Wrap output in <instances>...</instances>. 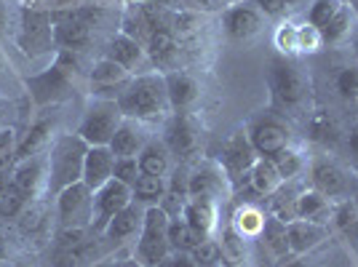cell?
<instances>
[{"instance_id":"obj_1","label":"cell","mask_w":358,"mask_h":267,"mask_svg":"<svg viewBox=\"0 0 358 267\" xmlns=\"http://www.w3.org/2000/svg\"><path fill=\"white\" fill-rule=\"evenodd\" d=\"M115 102H118L123 118L136 120L142 126L169 120V113H171L169 91H166V78L158 70L155 73L134 75L129 80V86L118 94Z\"/></svg>"},{"instance_id":"obj_2","label":"cell","mask_w":358,"mask_h":267,"mask_svg":"<svg viewBox=\"0 0 358 267\" xmlns=\"http://www.w3.org/2000/svg\"><path fill=\"white\" fill-rule=\"evenodd\" d=\"M86 152H89V145L75 131L57 134L51 139V145L45 150V161H48V198H54L64 187H70V185L83 179Z\"/></svg>"},{"instance_id":"obj_3","label":"cell","mask_w":358,"mask_h":267,"mask_svg":"<svg viewBox=\"0 0 358 267\" xmlns=\"http://www.w3.org/2000/svg\"><path fill=\"white\" fill-rule=\"evenodd\" d=\"M99 6H78V8H57L51 14V38L59 51H83L94 41V27L102 22Z\"/></svg>"},{"instance_id":"obj_4","label":"cell","mask_w":358,"mask_h":267,"mask_svg":"<svg viewBox=\"0 0 358 267\" xmlns=\"http://www.w3.org/2000/svg\"><path fill=\"white\" fill-rule=\"evenodd\" d=\"M169 214L161 206L145 208L139 238L134 240V259L142 267H161L171 254L169 246Z\"/></svg>"},{"instance_id":"obj_5","label":"cell","mask_w":358,"mask_h":267,"mask_svg":"<svg viewBox=\"0 0 358 267\" xmlns=\"http://www.w3.org/2000/svg\"><path fill=\"white\" fill-rule=\"evenodd\" d=\"M123 123V113L115 99H94L86 107L83 118L78 123L75 134L89 145V147H107L113 142V136Z\"/></svg>"},{"instance_id":"obj_6","label":"cell","mask_w":358,"mask_h":267,"mask_svg":"<svg viewBox=\"0 0 358 267\" xmlns=\"http://www.w3.org/2000/svg\"><path fill=\"white\" fill-rule=\"evenodd\" d=\"M91 214H94V190L86 187L83 182H75V185L54 195L57 227H83V230H89Z\"/></svg>"},{"instance_id":"obj_7","label":"cell","mask_w":358,"mask_h":267,"mask_svg":"<svg viewBox=\"0 0 358 267\" xmlns=\"http://www.w3.org/2000/svg\"><path fill=\"white\" fill-rule=\"evenodd\" d=\"M27 86V94L32 96V102L38 107H45V104H57L62 99H67L73 94V78H70V70H64L62 64H51L41 73L30 75L24 80Z\"/></svg>"},{"instance_id":"obj_8","label":"cell","mask_w":358,"mask_h":267,"mask_svg":"<svg viewBox=\"0 0 358 267\" xmlns=\"http://www.w3.org/2000/svg\"><path fill=\"white\" fill-rule=\"evenodd\" d=\"M134 201V193L129 185H123L118 179H110L99 190H94V214H91V233L102 236L110 219L118 214L120 208H126Z\"/></svg>"},{"instance_id":"obj_9","label":"cell","mask_w":358,"mask_h":267,"mask_svg":"<svg viewBox=\"0 0 358 267\" xmlns=\"http://www.w3.org/2000/svg\"><path fill=\"white\" fill-rule=\"evenodd\" d=\"M270 89L273 96L286 107H294L308 96V80L297 64L289 59H275L270 64Z\"/></svg>"},{"instance_id":"obj_10","label":"cell","mask_w":358,"mask_h":267,"mask_svg":"<svg viewBox=\"0 0 358 267\" xmlns=\"http://www.w3.org/2000/svg\"><path fill=\"white\" fill-rule=\"evenodd\" d=\"M8 177H11V185L19 187L30 201L48 195V161H45V152L14 161Z\"/></svg>"},{"instance_id":"obj_11","label":"cell","mask_w":358,"mask_h":267,"mask_svg":"<svg viewBox=\"0 0 358 267\" xmlns=\"http://www.w3.org/2000/svg\"><path fill=\"white\" fill-rule=\"evenodd\" d=\"M164 145L169 147L171 155H177L182 161L198 155V147H201V134L195 129V123L190 120L187 113H174L169 123H166V139Z\"/></svg>"},{"instance_id":"obj_12","label":"cell","mask_w":358,"mask_h":267,"mask_svg":"<svg viewBox=\"0 0 358 267\" xmlns=\"http://www.w3.org/2000/svg\"><path fill=\"white\" fill-rule=\"evenodd\" d=\"M249 142H252L254 152L259 158H273L275 152H281L284 147H289L292 134L284 123H278L275 118H259L249 126Z\"/></svg>"},{"instance_id":"obj_13","label":"cell","mask_w":358,"mask_h":267,"mask_svg":"<svg viewBox=\"0 0 358 267\" xmlns=\"http://www.w3.org/2000/svg\"><path fill=\"white\" fill-rule=\"evenodd\" d=\"M257 158H259V155L254 152L252 142H249V134L238 131L224 142L220 164H222L224 174H227L230 182H238L241 177H249V171H252V166Z\"/></svg>"},{"instance_id":"obj_14","label":"cell","mask_w":358,"mask_h":267,"mask_svg":"<svg viewBox=\"0 0 358 267\" xmlns=\"http://www.w3.org/2000/svg\"><path fill=\"white\" fill-rule=\"evenodd\" d=\"M227 182L230 179L224 174L222 164L203 161L187 179V195L190 198H209L214 203H220V195L227 190Z\"/></svg>"},{"instance_id":"obj_15","label":"cell","mask_w":358,"mask_h":267,"mask_svg":"<svg viewBox=\"0 0 358 267\" xmlns=\"http://www.w3.org/2000/svg\"><path fill=\"white\" fill-rule=\"evenodd\" d=\"M222 27L230 41L243 43V41H252L254 35L262 30V14L254 6L233 3L222 11Z\"/></svg>"},{"instance_id":"obj_16","label":"cell","mask_w":358,"mask_h":267,"mask_svg":"<svg viewBox=\"0 0 358 267\" xmlns=\"http://www.w3.org/2000/svg\"><path fill=\"white\" fill-rule=\"evenodd\" d=\"M179 51H182V43L177 41V35L171 30H155L150 32V38L145 41V54H148V62L158 70V73H171V70H179Z\"/></svg>"},{"instance_id":"obj_17","label":"cell","mask_w":358,"mask_h":267,"mask_svg":"<svg viewBox=\"0 0 358 267\" xmlns=\"http://www.w3.org/2000/svg\"><path fill=\"white\" fill-rule=\"evenodd\" d=\"M142 219H145V206L131 201L126 208H120L118 214L110 219V224L105 227L102 238L110 240L113 246H126L129 240H136L139 238V230H142Z\"/></svg>"},{"instance_id":"obj_18","label":"cell","mask_w":358,"mask_h":267,"mask_svg":"<svg viewBox=\"0 0 358 267\" xmlns=\"http://www.w3.org/2000/svg\"><path fill=\"white\" fill-rule=\"evenodd\" d=\"M43 198H35L27 203V208L16 217V230L19 236H24L27 240L30 238H43V236H54L51 233V219H54V206Z\"/></svg>"},{"instance_id":"obj_19","label":"cell","mask_w":358,"mask_h":267,"mask_svg":"<svg viewBox=\"0 0 358 267\" xmlns=\"http://www.w3.org/2000/svg\"><path fill=\"white\" fill-rule=\"evenodd\" d=\"M164 78H166V91H169V102H171L174 113H187L201 99V83L187 70H171Z\"/></svg>"},{"instance_id":"obj_20","label":"cell","mask_w":358,"mask_h":267,"mask_svg":"<svg viewBox=\"0 0 358 267\" xmlns=\"http://www.w3.org/2000/svg\"><path fill=\"white\" fill-rule=\"evenodd\" d=\"M105 57L118 62L120 67H126L131 75H142L145 73V64H150L148 54H145V45L134 41V38H129V35H123V32L110 38Z\"/></svg>"},{"instance_id":"obj_21","label":"cell","mask_w":358,"mask_h":267,"mask_svg":"<svg viewBox=\"0 0 358 267\" xmlns=\"http://www.w3.org/2000/svg\"><path fill=\"white\" fill-rule=\"evenodd\" d=\"M131 78H134V75L129 73L126 67H120L118 62H113L110 57L96 59L89 70L91 91H113L115 89V94H120V91L129 86Z\"/></svg>"},{"instance_id":"obj_22","label":"cell","mask_w":358,"mask_h":267,"mask_svg":"<svg viewBox=\"0 0 358 267\" xmlns=\"http://www.w3.org/2000/svg\"><path fill=\"white\" fill-rule=\"evenodd\" d=\"M115 171V155L110 147H89L86 161H83V185L91 190H99L102 185H107L113 179Z\"/></svg>"},{"instance_id":"obj_23","label":"cell","mask_w":358,"mask_h":267,"mask_svg":"<svg viewBox=\"0 0 358 267\" xmlns=\"http://www.w3.org/2000/svg\"><path fill=\"white\" fill-rule=\"evenodd\" d=\"M148 142H150V136L145 134V126H142V123L123 118V123L118 126V131H115L113 142H110L107 147L113 150L115 158H136V155L145 150Z\"/></svg>"},{"instance_id":"obj_24","label":"cell","mask_w":358,"mask_h":267,"mask_svg":"<svg viewBox=\"0 0 358 267\" xmlns=\"http://www.w3.org/2000/svg\"><path fill=\"white\" fill-rule=\"evenodd\" d=\"M54 136H57V134H54V120H51V118L35 120L30 129H27V134H24V136L16 142L14 161H22V158H32V155H41V152H45Z\"/></svg>"},{"instance_id":"obj_25","label":"cell","mask_w":358,"mask_h":267,"mask_svg":"<svg viewBox=\"0 0 358 267\" xmlns=\"http://www.w3.org/2000/svg\"><path fill=\"white\" fill-rule=\"evenodd\" d=\"M327 236V227L318 222H308V219H294L286 224V243H289V254H308L315 249Z\"/></svg>"},{"instance_id":"obj_26","label":"cell","mask_w":358,"mask_h":267,"mask_svg":"<svg viewBox=\"0 0 358 267\" xmlns=\"http://www.w3.org/2000/svg\"><path fill=\"white\" fill-rule=\"evenodd\" d=\"M182 219L187 224H193L198 233L211 236L217 230V224H220V203H214L209 198H187Z\"/></svg>"},{"instance_id":"obj_27","label":"cell","mask_w":358,"mask_h":267,"mask_svg":"<svg viewBox=\"0 0 358 267\" xmlns=\"http://www.w3.org/2000/svg\"><path fill=\"white\" fill-rule=\"evenodd\" d=\"M310 177H313L315 190L324 193L327 198H331V195H343L345 187H348L345 171L337 164H331V161H315Z\"/></svg>"},{"instance_id":"obj_28","label":"cell","mask_w":358,"mask_h":267,"mask_svg":"<svg viewBox=\"0 0 358 267\" xmlns=\"http://www.w3.org/2000/svg\"><path fill=\"white\" fill-rule=\"evenodd\" d=\"M249 187L257 195H262V198H270V195H275L284 187V179L278 177V171H275L270 158H257L254 161L252 171H249Z\"/></svg>"},{"instance_id":"obj_29","label":"cell","mask_w":358,"mask_h":267,"mask_svg":"<svg viewBox=\"0 0 358 267\" xmlns=\"http://www.w3.org/2000/svg\"><path fill=\"white\" fill-rule=\"evenodd\" d=\"M171 152L166 147L164 142L158 139H150L145 150L136 155V164H139V171L142 174H150V177H166L169 168H171Z\"/></svg>"},{"instance_id":"obj_30","label":"cell","mask_w":358,"mask_h":267,"mask_svg":"<svg viewBox=\"0 0 358 267\" xmlns=\"http://www.w3.org/2000/svg\"><path fill=\"white\" fill-rule=\"evenodd\" d=\"M329 214V198L318 190H302L294 198V219H308V222H318L324 224Z\"/></svg>"},{"instance_id":"obj_31","label":"cell","mask_w":358,"mask_h":267,"mask_svg":"<svg viewBox=\"0 0 358 267\" xmlns=\"http://www.w3.org/2000/svg\"><path fill=\"white\" fill-rule=\"evenodd\" d=\"M206 238H209V236L198 233L193 224H187L182 217L169 222V246H171V252L190 254L193 249H198V246H201Z\"/></svg>"},{"instance_id":"obj_32","label":"cell","mask_w":358,"mask_h":267,"mask_svg":"<svg viewBox=\"0 0 358 267\" xmlns=\"http://www.w3.org/2000/svg\"><path fill=\"white\" fill-rule=\"evenodd\" d=\"M265 222H268V217H265V211H262V208L254 206V203H243V206L236 208V214H233V224H230V227H233L238 236H243L246 240H249V238H259Z\"/></svg>"},{"instance_id":"obj_33","label":"cell","mask_w":358,"mask_h":267,"mask_svg":"<svg viewBox=\"0 0 358 267\" xmlns=\"http://www.w3.org/2000/svg\"><path fill=\"white\" fill-rule=\"evenodd\" d=\"M166 187H169V177H150V174H139V179L134 182L131 193H134V201L142 203V206H158L161 198L166 195Z\"/></svg>"},{"instance_id":"obj_34","label":"cell","mask_w":358,"mask_h":267,"mask_svg":"<svg viewBox=\"0 0 358 267\" xmlns=\"http://www.w3.org/2000/svg\"><path fill=\"white\" fill-rule=\"evenodd\" d=\"M171 32L177 35V41H190L201 32V14L195 11H187V8H177L174 16H171Z\"/></svg>"},{"instance_id":"obj_35","label":"cell","mask_w":358,"mask_h":267,"mask_svg":"<svg viewBox=\"0 0 358 267\" xmlns=\"http://www.w3.org/2000/svg\"><path fill=\"white\" fill-rule=\"evenodd\" d=\"M270 161H273V166H275L278 177L284 179V185L297 177L299 171H302V166H305L302 155H299V152L294 147H284L281 152H275V155H273Z\"/></svg>"},{"instance_id":"obj_36","label":"cell","mask_w":358,"mask_h":267,"mask_svg":"<svg viewBox=\"0 0 358 267\" xmlns=\"http://www.w3.org/2000/svg\"><path fill=\"white\" fill-rule=\"evenodd\" d=\"M308 131H310V139L321 142V145L337 142V126H334V120L329 118V113H324V110H315L313 115H310Z\"/></svg>"},{"instance_id":"obj_37","label":"cell","mask_w":358,"mask_h":267,"mask_svg":"<svg viewBox=\"0 0 358 267\" xmlns=\"http://www.w3.org/2000/svg\"><path fill=\"white\" fill-rule=\"evenodd\" d=\"M343 8H345L343 0H313V6L308 11V24H313L315 30L321 32Z\"/></svg>"},{"instance_id":"obj_38","label":"cell","mask_w":358,"mask_h":267,"mask_svg":"<svg viewBox=\"0 0 358 267\" xmlns=\"http://www.w3.org/2000/svg\"><path fill=\"white\" fill-rule=\"evenodd\" d=\"M220 246H222L224 262H230L233 267L241 265V262L246 259V238L238 236V233H236L233 227H224V233H222V240H220Z\"/></svg>"},{"instance_id":"obj_39","label":"cell","mask_w":358,"mask_h":267,"mask_svg":"<svg viewBox=\"0 0 358 267\" xmlns=\"http://www.w3.org/2000/svg\"><path fill=\"white\" fill-rule=\"evenodd\" d=\"M27 203H30V198L8 182V187H6L3 195H0V214H3V219H14L16 222V217L27 208Z\"/></svg>"},{"instance_id":"obj_40","label":"cell","mask_w":358,"mask_h":267,"mask_svg":"<svg viewBox=\"0 0 358 267\" xmlns=\"http://www.w3.org/2000/svg\"><path fill=\"white\" fill-rule=\"evenodd\" d=\"M190 257L195 259V265L198 267H222L224 257H222V246H220V240H214V238H206L198 249L190 252Z\"/></svg>"},{"instance_id":"obj_41","label":"cell","mask_w":358,"mask_h":267,"mask_svg":"<svg viewBox=\"0 0 358 267\" xmlns=\"http://www.w3.org/2000/svg\"><path fill=\"white\" fill-rule=\"evenodd\" d=\"M348 30H350V11H348V6H345L343 11L321 30V41H324V43H334V41H340Z\"/></svg>"},{"instance_id":"obj_42","label":"cell","mask_w":358,"mask_h":267,"mask_svg":"<svg viewBox=\"0 0 358 267\" xmlns=\"http://www.w3.org/2000/svg\"><path fill=\"white\" fill-rule=\"evenodd\" d=\"M334 86H337L343 99H358V67H345V70H340Z\"/></svg>"},{"instance_id":"obj_43","label":"cell","mask_w":358,"mask_h":267,"mask_svg":"<svg viewBox=\"0 0 358 267\" xmlns=\"http://www.w3.org/2000/svg\"><path fill=\"white\" fill-rule=\"evenodd\" d=\"M187 198H190V195L182 193V190H171V187H166V195L161 198V203H158V206L169 214V219H179V217H182V211H185Z\"/></svg>"},{"instance_id":"obj_44","label":"cell","mask_w":358,"mask_h":267,"mask_svg":"<svg viewBox=\"0 0 358 267\" xmlns=\"http://www.w3.org/2000/svg\"><path fill=\"white\" fill-rule=\"evenodd\" d=\"M139 164H136V158H115V171H113V179H118L123 185H129V187H134V182L139 179Z\"/></svg>"},{"instance_id":"obj_45","label":"cell","mask_w":358,"mask_h":267,"mask_svg":"<svg viewBox=\"0 0 358 267\" xmlns=\"http://www.w3.org/2000/svg\"><path fill=\"white\" fill-rule=\"evenodd\" d=\"M334 222H337V227L340 230H345V233H350L353 227H358V206L356 203H343V206L334 211Z\"/></svg>"},{"instance_id":"obj_46","label":"cell","mask_w":358,"mask_h":267,"mask_svg":"<svg viewBox=\"0 0 358 267\" xmlns=\"http://www.w3.org/2000/svg\"><path fill=\"white\" fill-rule=\"evenodd\" d=\"M321 43H324V41H321V32L315 30L313 24L297 27V51H315Z\"/></svg>"},{"instance_id":"obj_47","label":"cell","mask_w":358,"mask_h":267,"mask_svg":"<svg viewBox=\"0 0 358 267\" xmlns=\"http://www.w3.org/2000/svg\"><path fill=\"white\" fill-rule=\"evenodd\" d=\"M182 8L195 11V14H211V11H224V0H182Z\"/></svg>"},{"instance_id":"obj_48","label":"cell","mask_w":358,"mask_h":267,"mask_svg":"<svg viewBox=\"0 0 358 267\" xmlns=\"http://www.w3.org/2000/svg\"><path fill=\"white\" fill-rule=\"evenodd\" d=\"M275 43L281 51H297V27L294 24H284L278 35H275Z\"/></svg>"},{"instance_id":"obj_49","label":"cell","mask_w":358,"mask_h":267,"mask_svg":"<svg viewBox=\"0 0 358 267\" xmlns=\"http://www.w3.org/2000/svg\"><path fill=\"white\" fill-rule=\"evenodd\" d=\"M252 6L262 16H281L286 11L284 0H252Z\"/></svg>"},{"instance_id":"obj_50","label":"cell","mask_w":358,"mask_h":267,"mask_svg":"<svg viewBox=\"0 0 358 267\" xmlns=\"http://www.w3.org/2000/svg\"><path fill=\"white\" fill-rule=\"evenodd\" d=\"M16 131H14V126H3L0 129V152H11L14 155V150H16Z\"/></svg>"},{"instance_id":"obj_51","label":"cell","mask_w":358,"mask_h":267,"mask_svg":"<svg viewBox=\"0 0 358 267\" xmlns=\"http://www.w3.org/2000/svg\"><path fill=\"white\" fill-rule=\"evenodd\" d=\"M91 267H142V265L136 262L134 254H131V257H110V259H99V262H94Z\"/></svg>"},{"instance_id":"obj_52","label":"cell","mask_w":358,"mask_h":267,"mask_svg":"<svg viewBox=\"0 0 358 267\" xmlns=\"http://www.w3.org/2000/svg\"><path fill=\"white\" fill-rule=\"evenodd\" d=\"M166 267H198L195 259L190 254H182V252H171L169 259H166Z\"/></svg>"},{"instance_id":"obj_53","label":"cell","mask_w":358,"mask_h":267,"mask_svg":"<svg viewBox=\"0 0 358 267\" xmlns=\"http://www.w3.org/2000/svg\"><path fill=\"white\" fill-rule=\"evenodd\" d=\"M136 3H150V6H161V8H171V11L182 8V0H136Z\"/></svg>"},{"instance_id":"obj_54","label":"cell","mask_w":358,"mask_h":267,"mask_svg":"<svg viewBox=\"0 0 358 267\" xmlns=\"http://www.w3.org/2000/svg\"><path fill=\"white\" fill-rule=\"evenodd\" d=\"M350 152L358 158V126L353 129V134H350Z\"/></svg>"},{"instance_id":"obj_55","label":"cell","mask_w":358,"mask_h":267,"mask_svg":"<svg viewBox=\"0 0 358 267\" xmlns=\"http://www.w3.org/2000/svg\"><path fill=\"white\" fill-rule=\"evenodd\" d=\"M8 182H11L8 171H0V195H3V190H6V187H8Z\"/></svg>"},{"instance_id":"obj_56","label":"cell","mask_w":358,"mask_h":267,"mask_svg":"<svg viewBox=\"0 0 358 267\" xmlns=\"http://www.w3.org/2000/svg\"><path fill=\"white\" fill-rule=\"evenodd\" d=\"M8 259V249H6V243H3V238H0V262H6Z\"/></svg>"},{"instance_id":"obj_57","label":"cell","mask_w":358,"mask_h":267,"mask_svg":"<svg viewBox=\"0 0 358 267\" xmlns=\"http://www.w3.org/2000/svg\"><path fill=\"white\" fill-rule=\"evenodd\" d=\"M281 267H308L305 262H297V259H289V262H284Z\"/></svg>"},{"instance_id":"obj_58","label":"cell","mask_w":358,"mask_h":267,"mask_svg":"<svg viewBox=\"0 0 358 267\" xmlns=\"http://www.w3.org/2000/svg\"><path fill=\"white\" fill-rule=\"evenodd\" d=\"M286 6H297V3H302V0H284Z\"/></svg>"},{"instance_id":"obj_59","label":"cell","mask_w":358,"mask_h":267,"mask_svg":"<svg viewBox=\"0 0 358 267\" xmlns=\"http://www.w3.org/2000/svg\"><path fill=\"white\" fill-rule=\"evenodd\" d=\"M3 120H6V115H3V107H0V129H3V126H6V123H3Z\"/></svg>"},{"instance_id":"obj_60","label":"cell","mask_w":358,"mask_h":267,"mask_svg":"<svg viewBox=\"0 0 358 267\" xmlns=\"http://www.w3.org/2000/svg\"><path fill=\"white\" fill-rule=\"evenodd\" d=\"M0 267H11V265H8V262H0Z\"/></svg>"},{"instance_id":"obj_61","label":"cell","mask_w":358,"mask_h":267,"mask_svg":"<svg viewBox=\"0 0 358 267\" xmlns=\"http://www.w3.org/2000/svg\"><path fill=\"white\" fill-rule=\"evenodd\" d=\"M0 222H3V214H0Z\"/></svg>"},{"instance_id":"obj_62","label":"cell","mask_w":358,"mask_h":267,"mask_svg":"<svg viewBox=\"0 0 358 267\" xmlns=\"http://www.w3.org/2000/svg\"><path fill=\"white\" fill-rule=\"evenodd\" d=\"M161 267H166V262H164V265H161Z\"/></svg>"},{"instance_id":"obj_63","label":"cell","mask_w":358,"mask_h":267,"mask_svg":"<svg viewBox=\"0 0 358 267\" xmlns=\"http://www.w3.org/2000/svg\"><path fill=\"white\" fill-rule=\"evenodd\" d=\"M343 3H348V0H343Z\"/></svg>"},{"instance_id":"obj_64","label":"cell","mask_w":358,"mask_h":267,"mask_svg":"<svg viewBox=\"0 0 358 267\" xmlns=\"http://www.w3.org/2000/svg\"><path fill=\"white\" fill-rule=\"evenodd\" d=\"M129 3H131V0H129Z\"/></svg>"}]
</instances>
